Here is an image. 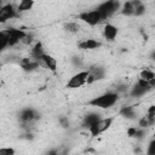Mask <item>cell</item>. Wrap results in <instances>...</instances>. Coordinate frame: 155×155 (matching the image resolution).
<instances>
[{"label":"cell","mask_w":155,"mask_h":155,"mask_svg":"<svg viewBox=\"0 0 155 155\" xmlns=\"http://www.w3.org/2000/svg\"><path fill=\"white\" fill-rule=\"evenodd\" d=\"M117 98H119L117 93H115V92H107V93H103L101 96L94 97L93 99H91L88 102V104L92 105V107H96V108L108 109V108L113 107L117 102Z\"/></svg>","instance_id":"cell-1"},{"label":"cell","mask_w":155,"mask_h":155,"mask_svg":"<svg viewBox=\"0 0 155 155\" xmlns=\"http://www.w3.org/2000/svg\"><path fill=\"white\" fill-rule=\"evenodd\" d=\"M114 122V117L113 116H109V117H101L98 121H96L93 125H91L87 131L88 133L92 136V137H97L102 133H104L107 130L110 128V126L113 125Z\"/></svg>","instance_id":"cell-2"},{"label":"cell","mask_w":155,"mask_h":155,"mask_svg":"<svg viewBox=\"0 0 155 155\" xmlns=\"http://www.w3.org/2000/svg\"><path fill=\"white\" fill-rule=\"evenodd\" d=\"M87 79H88V70H81L76 74H74L68 81H67V88L70 90H75V88H80L84 85L87 84Z\"/></svg>","instance_id":"cell-3"},{"label":"cell","mask_w":155,"mask_h":155,"mask_svg":"<svg viewBox=\"0 0 155 155\" xmlns=\"http://www.w3.org/2000/svg\"><path fill=\"white\" fill-rule=\"evenodd\" d=\"M78 18H79L80 21H82L84 23L91 25V27H94V25L99 24V23L103 21V19H102V16H101V13L98 12L97 8H96V10H91V11L81 12V13L78 16Z\"/></svg>","instance_id":"cell-4"},{"label":"cell","mask_w":155,"mask_h":155,"mask_svg":"<svg viewBox=\"0 0 155 155\" xmlns=\"http://www.w3.org/2000/svg\"><path fill=\"white\" fill-rule=\"evenodd\" d=\"M119 6H120V4H119L117 1H105V2H102V4L97 7V10H98V12L101 13L102 19L104 21V19H107L108 17H110L113 13H115L116 10L119 8Z\"/></svg>","instance_id":"cell-5"},{"label":"cell","mask_w":155,"mask_h":155,"mask_svg":"<svg viewBox=\"0 0 155 155\" xmlns=\"http://www.w3.org/2000/svg\"><path fill=\"white\" fill-rule=\"evenodd\" d=\"M36 62L39 63V65H41V67L48 69V70L52 71V73H54V71L57 70V65H58L57 59H56L54 57H52L51 54H48V53H44Z\"/></svg>","instance_id":"cell-6"},{"label":"cell","mask_w":155,"mask_h":155,"mask_svg":"<svg viewBox=\"0 0 155 155\" xmlns=\"http://www.w3.org/2000/svg\"><path fill=\"white\" fill-rule=\"evenodd\" d=\"M16 15H17V10L12 4L1 5V7H0V23H5L6 21L16 17Z\"/></svg>","instance_id":"cell-7"},{"label":"cell","mask_w":155,"mask_h":155,"mask_svg":"<svg viewBox=\"0 0 155 155\" xmlns=\"http://www.w3.org/2000/svg\"><path fill=\"white\" fill-rule=\"evenodd\" d=\"M78 46L79 48L81 50H86V51H90V50H97L102 46L101 41L96 40V39H92V38H87V39H82L78 42Z\"/></svg>","instance_id":"cell-8"},{"label":"cell","mask_w":155,"mask_h":155,"mask_svg":"<svg viewBox=\"0 0 155 155\" xmlns=\"http://www.w3.org/2000/svg\"><path fill=\"white\" fill-rule=\"evenodd\" d=\"M38 113L31 108H25L19 113V120L23 124H30L38 119Z\"/></svg>","instance_id":"cell-9"},{"label":"cell","mask_w":155,"mask_h":155,"mask_svg":"<svg viewBox=\"0 0 155 155\" xmlns=\"http://www.w3.org/2000/svg\"><path fill=\"white\" fill-rule=\"evenodd\" d=\"M117 33H119V29L114 24H111V23L104 24V27H103V36H104L105 40L114 41L116 39V36H117Z\"/></svg>","instance_id":"cell-10"},{"label":"cell","mask_w":155,"mask_h":155,"mask_svg":"<svg viewBox=\"0 0 155 155\" xmlns=\"http://www.w3.org/2000/svg\"><path fill=\"white\" fill-rule=\"evenodd\" d=\"M88 70V79H87V84H92L94 81L102 80L104 78V69L101 67H92Z\"/></svg>","instance_id":"cell-11"},{"label":"cell","mask_w":155,"mask_h":155,"mask_svg":"<svg viewBox=\"0 0 155 155\" xmlns=\"http://www.w3.org/2000/svg\"><path fill=\"white\" fill-rule=\"evenodd\" d=\"M139 79L147 82H155V73L150 68H144L139 73Z\"/></svg>","instance_id":"cell-12"},{"label":"cell","mask_w":155,"mask_h":155,"mask_svg":"<svg viewBox=\"0 0 155 155\" xmlns=\"http://www.w3.org/2000/svg\"><path fill=\"white\" fill-rule=\"evenodd\" d=\"M64 29L70 34H79L81 31V25L75 21H69L64 24Z\"/></svg>","instance_id":"cell-13"},{"label":"cell","mask_w":155,"mask_h":155,"mask_svg":"<svg viewBox=\"0 0 155 155\" xmlns=\"http://www.w3.org/2000/svg\"><path fill=\"white\" fill-rule=\"evenodd\" d=\"M101 119V115L98 113H88L84 116V125L88 128L91 125H93L96 121H98Z\"/></svg>","instance_id":"cell-14"},{"label":"cell","mask_w":155,"mask_h":155,"mask_svg":"<svg viewBox=\"0 0 155 155\" xmlns=\"http://www.w3.org/2000/svg\"><path fill=\"white\" fill-rule=\"evenodd\" d=\"M44 53H46V52L44 51L42 44H41V42H36V44L33 46V48H31V56L34 57V59L38 61Z\"/></svg>","instance_id":"cell-15"},{"label":"cell","mask_w":155,"mask_h":155,"mask_svg":"<svg viewBox=\"0 0 155 155\" xmlns=\"http://www.w3.org/2000/svg\"><path fill=\"white\" fill-rule=\"evenodd\" d=\"M34 5V1H29V0H22L19 1V4L17 5L16 10H17V13L18 12H24V11H28L33 7Z\"/></svg>","instance_id":"cell-16"},{"label":"cell","mask_w":155,"mask_h":155,"mask_svg":"<svg viewBox=\"0 0 155 155\" xmlns=\"http://www.w3.org/2000/svg\"><path fill=\"white\" fill-rule=\"evenodd\" d=\"M6 46H8V33L7 30L0 31V51H2Z\"/></svg>","instance_id":"cell-17"},{"label":"cell","mask_w":155,"mask_h":155,"mask_svg":"<svg viewBox=\"0 0 155 155\" xmlns=\"http://www.w3.org/2000/svg\"><path fill=\"white\" fill-rule=\"evenodd\" d=\"M122 13L126 16H131L134 15V6H133V1H127L122 6Z\"/></svg>","instance_id":"cell-18"},{"label":"cell","mask_w":155,"mask_h":155,"mask_svg":"<svg viewBox=\"0 0 155 155\" xmlns=\"http://www.w3.org/2000/svg\"><path fill=\"white\" fill-rule=\"evenodd\" d=\"M145 117H147L149 121H151L153 124L155 122V107H154V105H150V107L148 108V110H147V113H145Z\"/></svg>","instance_id":"cell-19"},{"label":"cell","mask_w":155,"mask_h":155,"mask_svg":"<svg viewBox=\"0 0 155 155\" xmlns=\"http://www.w3.org/2000/svg\"><path fill=\"white\" fill-rule=\"evenodd\" d=\"M16 150L12 147H1L0 148V155H15Z\"/></svg>","instance_id":"cell-20"},{"label":"cell","mask_w":155,"mask_h":155,"mask_svg":"<svg viewBox=\"0 0 155 155\" xmlns=\"http://www.w3.org/2000/svg\"><path fill=\"white\" fill-rule=\"evenodd\" d=\"M155 143H154V140L149 144V151H148V154L149 155H154V149H155V145H154Z\"/></svg>","instance_id":"cell-21"},{"label":"cell","mask_w":155,"mask_h":155,"mask_svg":"<svg viewBox=\"0 0 155 155\" xmlns=\"http://www.w3.org/2000/svg\"><path fill=\"white\" fill-rule=\"evenodd\" d=\"M2 87H4V81H2V80H0V90H1Z\"/></svg>","instance_id":"cell-22"},{"label":"cell","mask_w":155,"mask_h":155,"mask_svg":"<svg viewBox=\"0 0 155 155\" xmlns=\"http://www.w3.org/2000/svg\"><path fill=\"white\" fill-rule=\"evenodd\" d=\"M50 155H58L56 151H52V153H50Z\"/></svg>","instance_id":"cell-23"}]
</instances>
